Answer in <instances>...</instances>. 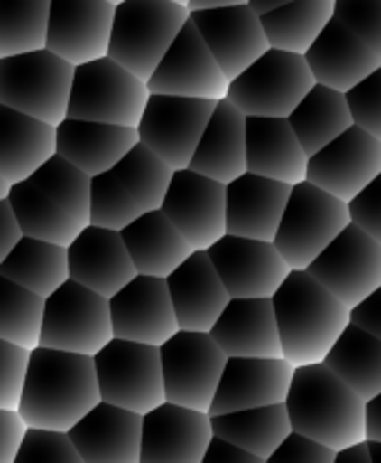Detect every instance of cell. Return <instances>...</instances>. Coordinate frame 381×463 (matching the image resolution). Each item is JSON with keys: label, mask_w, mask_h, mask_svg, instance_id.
<instances>
[{"label": "cell", "mask_w": 381, "mask_h": 463, "mask_svg": "<svg viewBox=\"0 0 381 463\" xmlns=\"http://www.w3.org/2000/svg\"><path fill=\"white\" fill-rule=\"evenodd\" d=\"M98 402L102 392L95 357L48 346L32 351L21 402V414L32 428L70 432Z\"/></svg>", "instance_id": "6da1fadb"}, {"label": "cell", "mask_w": 381, "mask_h": 463, "mask_svg": "<svg viewBox=\"0 0 381 463\" xmlns=\"http://www.w3.org/2000/svg\"><path fill=\"white\" fill-rule=\"evenodd\" d=\"M284 357L293 366L325 362L352 324V310L307 269H293L274 297Z\"/></svg>", "instance_id": "7a4b0ae2"}, {"label": "cell", "mask_w": 381, "mask_h": 463, "mask_svg": "<svg viewBox=\"0 0 381 463\" xmlns=\"http://www.w3.org/2000/svg\"><path fill=\"white\" fill-rule=\"evenodd\" d=\"M287 407L296 432L332 450L368 439V401L325 362L296 366Z\"/></svg>", "instance_id": "3957f363"}, {"label": "cell", "mask_w": 381, "mask_h": 463, "mask_svg": "<svg viewBox=\"0 0 381 463\" xmlns=\"http://www.w3.org/2000/svg\"><path fill=\"white\" fill-rule=\"evenodd\" d=\"M174 167L138 143L113 170L93 176L90 224L122 231L149 211L163 208Z\"/></svg>", "instance_id": "277c9868"}, {"label": "cell", "mask_w": 381, "mask_h": 463, "mask_svg": "<svg viewBox=\"0 0 381 463\" xmlns=\"http://www.w3.org/2000/svg\"><path fill=\"white\" fill-rule=\"evenodd\" d=\"M75 71L50 48L0 57V104L59 127L70 109Z\"/></svg>", "instance_id": "5b68a950"}, {"label": "cell", "mask_w": 381, "mask_h": 463, "mask_svg": "<svg viewBox=\"0 0 381 463\" xmlns=\"http://www.w3.org/2000/svg\"><path fill=\"white\" fill-rule=\"evenodd\" d=\"M190 14L188 5L176 0H125L116 7L108 57L149 81Z\"/></svg>", "instance_id": "8992f818"}, {"label": "cell", "mask_w": 381, "mask_h": 463, "mask_svg": "<svg viewBox=\"0 0 381 463\" xmlns=\"http://www.w3.org/2000/svg\"><path fill=\"white\" fill-rule=\"evenodd\" d=\"M350 224V203L305 179L292 188L274 242L292 269H307Z\"/></svg>", "instance_id": "52a82bcc"}, {"label": "cell", "mask_w": 381, "mask_h": 463, "mask_svg": "<svg viewBox=\"0 0 381 463\" xmlns=\"http://www.w3.org/2000/svg\"><path fill=\"white\" fill-rule=\"evenodd\" d=\"M149 98V81L107 54L77 66L68 118L138 127Z\"/></svg>", "instance_id": "ba28073f"}, {"label": "cell", "mask_w": 381, "mask_h": 463, "mask_svg": "<svg viewBox=\"0 0 381 463\" xmlns=\"http://www.w3.org/2000/svg\"><path fill=\"white\" fill-rule=\"evenodd\" d=\"M314 86L305 54L269 48L230 81L228 99L246 116L289 118Z\"/></svg>", "instance_id": "9c48e42d"}, {"label": "cell", "mask_w": 381, "mask_h": 463, "mask_svg": "<svg viewBox=\"0 0 381 463\" xmlns=\"http://www.w3.org/2000/svg\"><path fill=\"white\" fill-rule=\"evenodd\" d=\"M102 401L149 414L167 401L161 346L113 337L95 355Z\"/></svg>", "instance_id": "30bf717a"}, {"label": "cell", "mask_w": 381, "mask_h": 463, "mask_svg": "<svg viewBox=\"0 0 381 463\" xmlns=\"http://www.w3.org/2000/svg\"><path fill=\"white\" fill-rule=\"evenodd\" d=\"M116 337L111 298L68 280L45 301L41 346L95 357Z\"/></svg>", "instance_id": "8fae6325"}, {"label": "cell", "mask_w": 381, "mask_h": 463, "mask_svg": "<svg viewBox=\"0 0 381 463\" xmlns=\"http://www.w3.org/2000/svg\"><path fill=\"white\" fill-rule=\"evenodd\" d=\"M165 393L170 402L210 411L224 378L228 353L210 333L179 330L161 346Z\"/></svg>", "instance_id": "7c38bea8"}, {"label": "cell", "mask_w": 381, "mask_h": 463, "mask_svg": "<svg viewBox=\"0 0 381 463\" xmlns=\"http://www.w3.org/2000/svg\"><path fill=\"white\" fill-rule=\"evenodd\" d=\"M215 109L217 99L152 93L138 125L140 143L152 147L174 170H185Z\"/></svg>", "instance_id": "4fadbf2b"}, {"label": "cell", "mask_w": 381, "mask_h": 463, "mask_svg": "<svg viewBox=\"0 0 381 463\" xmlns=\"http://www.w3.org/2000/svg\"><path fill=\"white\" fill-rule=\"evenodd\" d=\"M163 211L197 251H208L228 233V184L192 167L176 170Z\"/></svg>", "instance_id": "5bb4252c"}, {"label": "cell", "mask_w": 381, "mask_h": 463, "mask_svg": "<svg viewBox=\"0 0 381 463\" xmlns=\"http://www.w3.org/2000/svg\"><path fill=\"white\" fill-rule=\"evenodd\" d=\"M307 271L352 310L381 288V242L352 222Z\"/></svg>", "instance_id": "9a60e30c"}, {"label": "cell", "mask_w": 381, "mask_h": 463, "mask_svg": "<svg viewBox=\"0 0 381 463\" xmlns=\"http://www.w3.org/2000/svg\"><path fill=\"white\" fill-rule=\"evenodd\" d=\"M149 89L152 93L206 98L217 102L228 98L230 77L217 61L192 18L185 23L181 34L149 77Z\"/></svg>", "instance_id": "2e32d148"}, {"label": "cell", "mask_w": 381, "mask_h": 463, "mask_svg": "<svg viewBox=\"0 0 381 463\" xmlns=\"http://www.w3.org/2000/svg\"><path fill=\"white\" fill-rule=\"evenodd\" d=\"M208 253L233 298H274L293 271L271 240L226 233Z\"/></svg>", "instance_id": "e0dca14e"}, {"label": "cell", "mask_w": 381, "mask_h": 463, "mask_svg": "<svg viewBox=\"0 0 381 463\" xmlns=\"http://www.w3.org/2000/svg\"><path fill=\"white\" fill-rule=\"evenodd\" d=\"M381 175V140L359 125L310 156L307 179L350 203Z\"/></svg>", "instance_id": "ac0fdd59"}, {"label": "cell", "mask_w": 381, "mask_h": 463, "mask_svg": "<svg viewBox=\"0 0 381 463\" xmlns=\"http://www.w3.org/2000/svg\"><path fill=\"white\" fill-rule=\"evenodd\" d=\"M116 337L163 346L181 330L167 279L138 274L111 297Z\"/></svg>", "instance_id": "d6986e66"}, {"label": "cell", "mask_w": 381, "mask_h": 463, "mask_svg": "<svg viewBox=\"0 0 381 463\" xmlns=\"http://www.w3.org/2000/svg\"><path fill=\"white\" fill-rule=\"evenodd\" d=\"M212 437L210 411L165 401L144 414L143 463H203Z\"/></svg>", "instance_id": "ffe728a7"}, {"label": "cell", "mask_w": 381, "mask_h": 463, "mask_svg": "<svg viewBox=\"0 0 381 463\" xmlns=\"http://www.w3.org/2000/svg\"><path fill=\"white\" fill-rule=\"evenodd\" d=\"M230 81L271 48L262 16L246 5L194 9L190 14Z\"/></svg>", "instance_id": "44dd1931"}, {"label": "cell", "mask_w": 381, "mask_h": 463, "mask_svg": "<svg viewBox=\"0 0 381 463\" xmlns=\"http://www.w3.org/2000/svg\"><path fill=\"white\" fill-rule=\"evenodd\" d=\"M116 7L108 0H52L48 48L75 66L107 57Z\"/></svg>", "instance_id": "7402d4cb"}, {"label": "cell", "mask_w": 381, "mask_h": 463, "mask_svg": "<svg viewBox=\"0 0 381 463\" xmlns=\"http://www.w3.org/2000/svg\"><path fill=\"white\" fill-rule=\"evenodd\" d=\"M296 366L287 357H228L212 416L287 402Z\"/></svg>", "instance_id": "603a6c76"}, {"label": "cell", "mask_w": 381, "mask_h": 463, "mask_svg": "<svg viewBox=\"0 0 381 463\" xmlns=\"http://www.w3.org/2000/svg\"><path fill=\"white\" fill-rule=\"evenodd\" d=\"M143 420L138 411L98 402L70 437L84 463H143Z\"/></svg>", "instance_id": "cb8c5ba5"}, {"label": "cell", "mask_w": 381, "mask_h": 463, "mask_svg": "<svg viewBox=\"0 0 381 463\" xmlns=\"http://www.w3.org/2000/svg\"><path fill=\"white\" fill-rule=\"evenodd\" d=\"M0 197L59 154V127L0 104Z\"/></svg>", "instance_id": "d4e9b609"}, {"label": "cell", "mask_w": 381, "mask_h": 463, "mask_svg": "<svg viewBox=\"0 0 381 463\" xmlns=\"http://www.w3.org/2000/svg\"><path fill=\"white\" fill-rule=\"evenodd\" d=\"M70 279L111 298L138 276L122 231L88 224L68 247Z\"/></svg>", "instance_id": "484cf974"}, {"label": "cell", "mask_w": 381, "mask_h": 463, "mask_svg": "<svg viewBox=\"0 0 381 463\" xmlns=\"http://www.w3.org/2000/svg\"><path fill=\"white\" fill-rule=\"evenodd\" d=\"M167 285L181 330L210 333L233 298L208 251H194L174 274L167 276Z\"/></svg>", "instance_id": "4316f807"}, {"label": "cell", "mask_w": 381, "mask_h": 463, "mask_svg": "<svg viewBox=\"0 0 381 463\" xmlns=\"http://www.w3.org/2000/svg\"><path fill=\"white\" fill-rule=\"evenodd\" d=\"M210 335L228 357H284L274 298H230Z\"/></svg>", "instance_id": "83f0119b"}, {"label": "cell", "mask_w": 381, "mask_h": 463, "mask_svg": "<svg viewBox=\"0 0 381 463\" xmlns=\"http://www.w3.org/2000/svg\"><path fill=\"white\" fill-rule=\"evenodd\" d=\"M292 184L244 172L228 184V233L242 238L271 240L278 235L280 222L292 197Z\"/></svg>", "instance_id": "f1b7e54d"}, {"label": "cell", "mask_w": 381, "mask_h": 463, "mask_svg": "<svg viewBox=\"0 0 381 463\" xmlns=\"http://www.w3.org/2000/svg\"><path fill=\"white\" fill-rule=\"evenodd\" d=\"M305 57L314 72L316 84H325L343 93L355 89L381 66L379 54L337 16L307 50Z\"/></svg>", "instance_id": "f546056e"}, {"label": "cell", "mask_w": 381, "mask_h": 463, "mask_svg": "<svg viewBox=\"0 0 381 463\" xmlns=\"http://www.w3.org/2000/svg\"><path fill=\"white\" fill-rule=\"evenodd\" d=\"M246 156L248 172L292 185L305 181L310 170V154L289 118L248 116Z\"/></svg>", "instance_id": "4dcf8cb0"}, {"label": "cell", "mask_w": 381, "mask_h": 463, "mask_svg": "<svg viewBox=\"0 0 381 463\" xmlns=\"http://www.w3.org/2000/svg\"><path fill=\"white\" fill-rule=\"evenodd\" d=\"M138 143V127L79 118H66L59 125V154L90 176L113 170Z\"/></svg>", "instance_id": "1f68e13d"}, {"label": "cell", "mask_w": 381, "mask_h": 463, "mask_svg": "<svg viewBox=\"0 0 381 463\" xmlns=\"http://www.w3.org/2000/svg\"><path fill=\"white\" fill-rule=\"evenodd\" d=\"M246 120V113L228 98L219 99L190 167L221 184H230L248 172Z\"/></svg>", "instance_id": "d6a6232c"}, {"label": "cell", "mask_w": 381, "mask_h": 463, "mask_svg": "<svg viewBox=\"0 0 381 463\" xmlns=\"http://www.w3.org/2000/svg\"><path fill=\"white\" fill-rule=\"evenodd\" d=\"M122 238L129 247L138 274L158 279L174 274L197 251L163 208L144 213L131 222L126 229H122Z\"/></svg>", "instance_id": "836d02e7"}, {"label": "cell", "mask_w": 381, "mask_h": 463, "mask_svg": "<svg viewBox=\"0 0 381 463\" xmlns=\"http://www.w3.org/2000/svg\"><path fill=\"white\" fill-rule=\"evenodd\" d=\"M0 279L14 280L48 298L70 280L68 247L25 235L9 256L0 258Z\"/></svg>", "instance_id": "e575fe53"}, {"label": "cell", "mask_w": 381, "mask_h": 463, "mask_svg": "<svg viewBox=\"0 0 381 463\" xmlns=\"http://www.w3.org/2000/svg\"><path fill=\"white\" fill-rule=\"evenodd\" d=\"M212 428L217 437L228 439L269 463L274 452L292 434L293 425L287 402H275V405L212 416Z\"/></svg>", "instance_id": "d590c367"}, {"label": "cell", "mask_w": 381, "mask_h": 463, "mask_svg": "<svg viewBox=\"0 0 381 463\" xmlns=\"http://www.w3.org/2000/svg\"><path fill=\"white\" fill-rule=\"evenodd\" d=\"M289 120L310 156L355 125L348 95L325 84H316L293 109Z\"/></svg>", "instance_id": "8d00e7d4"}, {"label": "cell", "mask_w": 381, "mask_h": 463, "mask_svg": "<svg viewBox=\"0 0 381 463\" xmlns=\"http://www.w3.org/2000/svg\"><path fill=\"white\" fill-rule=\"evenodd\" d=\"M334 16L337 0H293L262 14V23L271 48L307 54Z\"/></svg>", "instance_id": "74e56055"}, {"label": "cell", "mask_w": 381, "mask_h": 463, "mask_svg": "<svg viewBox=\"0 0 381 463\" xmlns=\"http://www.w3.org/2000/svg\"><path fill=\"white\" fill-rule=\"evenodd\" d=\"M325 364L366 401L381 393V339L355 321L334 344Z\"/></svg>", "instance_id": "f35d334b"}, {"label": "cell", "mask_w": 381, "mask_h": 463, "mask_svg": "<svg viewBox=\"0 0 381 463\" xmlns=\"http://www.w3.org/2000/svg\"><path fill=\"white\" fill-rule=\"evenodd\" d=\"M9 202L21 220L25 235L30 238L48 240V242L70 247L77 235L86 229L77 217H72L59 202H54L48 193L32 184L30 179L21 181L9 190Z\"/></svg>", "instance_id": "ab89813d"}, {"label": "cell", "mask_w": 381, "mask_h": 463, "mask_svg": "<svg viewBox=\"0 0 381 463\" xmlns=\"http://www.w3.org/2000/svg\"><path fill=\"white\" fill-rule=\"evenodd\" d=\"M52 0H0V57L48 48Z\"/></svg>", "instance_id": "60d3db41"}, {"label": "cell", "mask_w": 381, "mask_h": 463, "mask_svg": "<svg viewBox=\"0 0 381 463\" xmlns=\"http://www.w3.org/2000/svg\"><path fill=\"white\" fill-rule=\"evenodd\" d=\"M48 298L14 280H0V339L25 348H39Z\"/></svg>", "instance_id": "b9f144b4"}, {"label": "cell", "mask_w": 381, "mask_h": 463, "mask_svg": "<svg viewBox=\"0 0 381 463\" xmlns=\"http://www.w3.org/2000/svg\"><path fill=\"white\" fill-rule=\"evenodd\" d=\"M34 185L48 193L54 202L61 203L81 224H90L93 211V176L63 158L61 154L50 158L36 175L30 176Z\"/></svg>", "instance_id": "7bdbcfd3"}, {"label": "cell", "mask_w": 381, "mask_h": 463, "mask_svg": "<svg viewBox=\"0 0 381 463\" xmlns=\"http://www.w3.org/2000/svg\"><path fill=\"white\" fill-rule=\"evenodd\" d=\"M16 463H84L70 432L30 428Z\"/></svg>", "instance_id": "ee69618b"}, {"label": "cell", "mask_w": 381, "mask_h": 463, "mask_svg": "<svg viewBox=\"0 0 381 463\" xmlns=\"http://www.w3.org/2000/svg\"><path fill=\"white\" fill-rule=\"evenodd\" d=\"M32 348L0 339V410H21Z\"/></svg>", "instance_id": "f6af8a7d"}, {"label": "cell", "mask_w": 381, "mask_h": 463, "mask_svg": "<svg viewBox=\"0 0 381 463\" xmlns=\"http://www.w3.org/2000/svg\"><path fill=\"white\" fill-rule=\"evenodd\" d=\"M337 18L381 57V0H337Z\"/></svg>", "instance_id": "bcb514c9"}, {"label": "cell", "mask_w": 381, "mask_h": 463, "mask_svg": "<svg viewBox=\"0 0 381 463\" xmlns=\"http://www.w3.org/2000/svg\"><path fill=\"white\" fill-rule=\"evenodd\" d=\"M346 95L355 125L364 127L381 140V66Z\"/></svg>", "instance_id": "7dc6e473"}, {"label": "cell", "mask_w": 381, "mask_h": 463, "mask_svg": "<svg viewBox=\"0 0 381 463\" xmlns=\"http://www.w3.org/2000/svg\"><path fill=\"white\" fill-rule=\"evenodd\" d=\"M269 463H337V450L316 441L310 434L292 430Z\"/></svg>", "instance_id": "c3c4849f"}, {"label": "cell", "mask_w": 381, "mask_h": 463, "mask_svg": "<svg viewBox=\"0 0 381 463\" xmlns=\"http://www.w3.org/2000/svg\"><path fill=\"white\" fill-rule=\"evenodd\" d=\"M352 222L381 242V175L350 202Z\"/></svg>", "instance_id": "681fc988"}, {"label": "cell", "mask_w": 381, "mask_h": 463, "mask_svg": "<svg viewBox=\"0 0 381 463\" xmlns=\"http://www.w3.org/2000/svg\"><path fill=\"white\" fill-rule=\"evenodd\" d=\"M30 428L21 410H0V463H16Z\"/></svg>", "instance_id": "f907efd6"}, {"label": "cell", "mask_w": 381, "mask_h": 463, "mask_svg": "<svg viewBox=\"0 0 381 463\" xmlns=\"http://www.w3.org/2000/svg\"><path fill=\"white\" fill-rule=\"evenodd\" d=\"M23 238H25V229H23L12 202L9 197H0V258L9 256Z\"/></svg>", "instance_id": "816d5d0a"}, {"label": "cell", "mask_w": 381, "mask_h": 463, "mask_svg": "<svg viewBox=\"0 0 381 463\" xmlns=\"http://www.w3.org/2000/svg\"><path fill=\"white\" fill-rule=\"evenodd\" d=\"M203 463H265L257 455L248 452L246 448L237 446V443L228 441L224 437H212L210 448L206 452Z\"/></svg>", "instance_id": "f5cc1de1"}, {"label": "cell", "mask_w": 381, "mask_h": 463, "mask_svg": "<svg viewBox=\"0 0 381 463\" xmlns=\"http://www.w3.org/2000/svg\"><path fill=\"white\" fill-rule=\"evenodd\" d=\"M352 321L381 339V288L375 289L359 306L352 307Z\"/></svg>", "instance_id": "db71d44e"}, {"label": "cell", "mask_w": 381, "mask_h": 463, "mask_svg": "<svg viewBox=\"0 0 381 463\" xmlns=\"http://www.w3.org/2000/svg\"><path fill=\"white\" fill-rule=\"evenodd\" d=\"M337 463H373V452H370L368 439L352 446L337 450Z\"/></svg>", "instance_id": "11a10c76"}, {"label": "cell", "mask_w": 381, "mask_h": 463, "mask_svg": "<svg viewBox=\"0 0 381 463\" xmlns=\"http://www.w3.org/2000/svg\"><path fill=\"white\" fill-rule=\"evenodd\" d=\"M368 439L381 441V393L368 401Z\"/></svg>", "instance_id": "9f6ffc18"}, {"label": "cell", "mask_w": 381, "mask_h": 463, "mask_svg": "<svg viewBox=\"0 0 381 463\" xmlns=\"http://www.w3.org/2000/svg\"><path fill=\"white\" fill-rule=\"evenodd\" d=\"M251 0H190V12L194 9H212V7H230V5H246Z\"/></svg>", "instance_id": "6f0895ef"}, {"label": "cell", "mask_w": 381, "mask_h": 463, "mask_svg": "<svg viewBox=\"0 0 381 463\" xmlns=\"http://www.w3.org/2000/svg\"><path fill=\"white\" fill-rule=\"evenodd\" d=\"M287 3H293V0H251V7L262 16V14L271 12V9L283 7V5H287Z\"/></svg>", "instance_id": "680465c9"}, {"label": "cell", "mask_w": 381, "mask_h": 463, "mask_svg": "<svg viewBox=\"0 0 381 463\" xmlns=\"http://www.w3.org/2000/svg\"><path fill=\"white\" fill-rule=\"evenodd\" d=\"M370 443V452H373V463H381V441H373L368 439Z\"/></svg>", "instance_id": "91938a15"}, {"label": "cell", "mask_w": 381, "mask_h": 463, "mask_svg": "<svg viewBox=\"0 0 381 463\" xmlns=\"http://www.w3.org/2000/svg\"><path fill=\"white\" fill-rule=\"evenodd\" d=\"M108 3H113V5H120V3H125V0H108Z\"/></svg>", "instance_id": "94428289"}, {"label": "cell", "mask_w": 381, "mask_h": 463, "mask_svg": "<svg viewBox=\"0 0 381 463\" xmlns=\"http://www.w3.org/2000/svg\"><path fill=\"white\" fill-rule=\"evenodd\" d=\"M176 3H181V5H190V0H176Z\"/></svg>", "instance_id": "6125c7cd"}]
</instances>
